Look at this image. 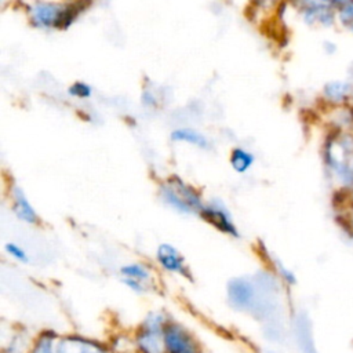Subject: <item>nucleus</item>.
Here are the masks:
<instances>
[{
    "label": "nucleus",
    "instance_id": "0eeeda50",
    "mask_svg": "<svg viewBox=\"0 0 353 353\" xmlns=\"http://www.w3.org/2000/svg\"><path fill=\"white\" fill-rule=\"evenodd\" d=\"M165 353H201L192 334L175 321H168L164 330Z\"/></svg>",
    "mask_w": 353,
    "mask_h": 353
},
{
    "label": "nucleus",
    "instance_id": "2eb2a0df",
    "mask_svg": "<svg viewBox=\"0 0 353 353\" xmlns=\"http://www.w3.org/2000/svg\"><path fill=\"white\" fill-rule=\"evenodd\" d=\"M336 26L353 37V0H346L338 6Z\"/></svg>",
    "mask_w": 353,
    "mask_h": 353
},
{
    "label": "nucleus",
    "instance_id": "f8f14e48",
    "mask_svg": "<svg viewBox=\"0 0 353 353\" xmlns=\"http://www.w3.org/2000/svg\"><path fill=\"white\" fill-rule=\"evenodd\" d=\"M12 197H14V212H15V215L26 223H30V225L36 223L37 222V214H36L34 208L30 205V203L26 199V196L23 194V192L19 188H14Z\"/></svg>",
    "mask_w": 353,
    "mask_h": 353
},
{
    "label": "nucleus",
    "instance_id": "393cba45",
    "mask_svg": "<svg viewBox=\"0 0 353 353\" xmlns=\"http://www.w3.org/2000/svg\"><path fill=\"white\" fill-rule=\"evenodd\" d=\"M263 353H279V352H272V350H265Z\"/></svg>",
    "mask_w": 353,
    "mask_h": 353
},
{
    "label": "nucleus",
    "instance_id": "f3484780",
    "mask_svg": "<svg viewBox=\"0 0 353 353\" xmlns=\"http://www.w3.org/2000/svg\"><path fill=\"white\" fill-rule=\"evenodd\" d=\"M336 218L346 237L353 243V207L338 210Z\"/></svg>",
    "mask_w": 353,
    "mask_h": 353
},
{
    "label": "nucleus",
    "instance_id": "412c9836",
    "mask_svg": "<svg viewBox=\"0 0 353 353\" xmlns=\"http://www.w3.org/2000/svg\"><path fill=\"white\" fill-rule=\"evenodd\" d=\"M334 207H335V211L343 210V208H347V207H353V186L342 200L334 201Z\"/></svg>",
    "mask_w": 353,
    "mask_h": 353
},
{
    "label": "nucleus",
    "instance_id": "aec40b11",
    "mask_svg": "<svg viewBox=\"0 0 353 353\" xmlns=\"http://www.w3.org/2000/svg\"><path fill=\"white\" fill-rule=\"evenodd\" d=\"M70 95L77 97V98H88L91 95V87L85 83H74L70 88H69Z\"/></svg>",
    "mask_w": 353,
    "mask_h": 353
},
{
    "label": "nucleus",
    "instance_id": "6ab92c4d",
    "mask_svg": "<svg viewBox=\"0 0 353 353\" xmlns=\"http://www.w3.org/2000/svg\"><path fill=\"white\" fill-rule=\"evenodd\" d=\"M4 250H6V252H7L11 258H14V259L18 261V262H21V263H28V262H29V255H28V252H26L25 248L21 247L19 244H17V243H7V244L4 245Z\"/></svg>",
    "mask_w": 353,
    "mask_h": 353
},
{
    "label": "nucleus",
    "instance_id": "f257e3e1",
    "mask_svg": "<svg viewBox=\"0 0 353 353\" xmlns=\"http://www.w3.org/2000/svg\"><path fill=\"white\" fill-rule=\"evenodd\" d=\"M321 163L334 201L342 200L353 186V134L327 130L321 142Z\"/></svg>",
    "mask_w": 353,
    "mask_h": 353
},
{
    "label": "nucleus",
    "instance_id": "423d86ee",
    "mask_svg": "<svg viewBox=\"0 0 353 353\" xmlns=\"http://www.w3.org/2000/svg\"><path fill=\"white\" fill-rule=\"evenodd\" d=\"M320 98L325 110L353 105V87L346 77L331 79L323 84Z\"/></svg>",
    "mask_w": 353,
    "mask_h": 353
},
{
    "label": "nucleus",
    "instance_id": "4be33fe9",
    "mask_svg": "<svg viewBox=\"0 0 353 353\" xmlns=\"http://www.w3.org/2000/svg\"><path fill=\"white\" fill-rule=\"evenodd\" d=\"M323 50H324V52L327 55H334V54L338 52V44L335 41H332V40H325L323 43Z\"/></svg>",
    "mask_w": 353,
    "mask_h": 353
},
{
    "label": "nucleus",
    "instance_id": "ddd939ff",
    "mask_svg": "<svg viewBox=\"0 0 353 353\" xmlns=\"http://www.w3.org/2000/svg\"><path fill=\"white\" fill-rule=\"evenodd\" d=\"M58 335L51 331H43L32 343L30 346V353H58L57 352V345H58Z\"/></svg>",
    "mask_w": 353,
    "mask_h": 353
},
{
    "label": "nucleus",
    "instance_id": "6e6552de",
    "mask_svg": "<svg viewBox=\"0 0 353 353\" xmlns=\"http://www.w3.org/2000/svg\"><path fill=\"white\" fill-rule=\"evenodd\" d=\"M121 283L137 294H143L152 287V272L146 263L131 262L120 268Z\"/></svg>",
    "mask_w": 353,
    "mask_h": 353
},
{
    "label": "nucleus",
    "instance_id": "a211bd4d",
    "mask_svg": "<svg viewBox=\"0 0 353 353\" xmlns=\"http://www.w3.org/2000/svg\"><path fill=\"white\" fill-rule=\"evenodd\" d=\"M273 268H274V274L287 285H294L296 283V277L292 270H290L287 266H284L283 262L279 259H273Z\"/></svg>",
    "mask_w": 353,
    "mask_h": 353
},
{
    "label": "nucleus",
    "instance_id": "9b49d317",
    "mask_svg": "<svg viewBox=\"0 0 353 353\" xmlns=\"http://www.w3.org/2000/svg\"><path fill=\"white\" fill-rule=\"evenodd\" d=\"M58 353H109V350L99 342L87 339L79 335L62 336L57 345Z\"/></svg>",
    "mask_w": 353,
    "mask_h": 353
},
{
    "label": "nucleus",
    "instance_id": "20e7f679",
    "mask_svg": "<svg viewBox=\"0 0 353 353\" xmlns=\"http://www.w3.org/2000/svg\"><path fill=\"white\" fill-rule=\"evenodd\" d=\"M163 201L181 214L200 215L204 205L200 196L181 179L168 181L160 190Z\"/></svg>",
    "mask_w": 353,
    "mask_h": 353
},
{
    "label": "nucleus",
    "instance_id": "4468645a",
    "mask_svg": "<svg viewBox=\"0 0 353 353\" xmlns=\"http://www.w3.org/2000/svg\"><path fill=\"white\" fill-rule=\"evenodd\" d=\"M172 141H181V142H188L194 146H199L201 149H208L210 142L208 139L199 131L193 128H178L171 134Z\"/></svg>",
    "mask_w": 353,
    "mask_h": 353
},
{
    "label": "nucleus",
    "instance_id": "9d476101",
    "mask_svg": "<svg viewBox=\"0 0 353 353\" xmlns=\"http://www.w3.org/2000/svg\"><path fill=\"white\" fill-rule=\"evenodd\" d=\"M156 259H157V263L164 270L174 273V274H179L185 279L190 277L185 258L174 245H171L168 243L160 244L156 250Z\"/></svg>",
    "mask_w": 353,
    "mask_h": 353
},
{
    "label": "nucleus",
    "instance_id": "39448f33",
    "mask_svg": "<svg viewBox=\"0 0 353 353\" xmlns=\"http://www.w3.org/2000/svg\"><path fill=\"white\" fill-rule=\"evenodd\" d=\"M77 11L72 6L52 3H34L30 7L32 22L39 28H66L74 19Z\"/></svg>",
    "mask_w": 353,
    "mask_h": 353
},
{
    "label": "nucleus",
    "instance_id": "5701e85b",
    "mask_svg": "<svg viewBox=\"0 0 353 353\" xmlns=\"http://www.w3.org/2000/svg\"><path fill=\"white\" fill-rule=\"evenodd\" d=\"M345 77L350 81V84H352V87H353V61L349 63L347 70H346V76H345Z\"/></svg>",
    "mask_w": 353,
    "mask_h": 353
},
{
    "label": "nucleus",
    "instance_id": "f03ea898",
    "mask_svg": "<svg viewBox=\"0 0 353 353\" xmlns=\"http://www.w3.org/2000/svg\"><path fill=\"white\" fill-rule=\"evenodd\" d=\"M170 320L163 312H150L135 334V347L139 353H165L164 330Z\"/></svg>",
    "mask_w": 353,
    "mask_h": 353
},
{
    "label": "nucleus",
    "instance_id": "dca6fc26",
    "mask_svg": "<svg viewBox=\"0 0 353 353\" xmlns=\"http://www.w3.org/2000/svg\"><path fill=\"white\" fill-rule=\"evenodd\" d=\"M254 163L251 153L241 148H236L230 154V164L237 172H245Z\"/></svg>",
    "mask_w": 353,
    "mask_h": 353
},
{
    "label": "nucleus",
    "instance_id": "a878e982",
    "mask_svg": "<svg viewBox=\"0 0 353 353\" xmlns=\"http://www.w3.org/2000/svg\"><path fill=\"white\" fill-rule=\"evenodd\" d=\"M352 134H353V131H352Z\"/></svg>",
    "mask_w": 353,
    "mask_h": 353
},
{
    "label": "nucleus",
    "instance_id": "b1692460",
    "mask_svg": "<svg viewBox=\"0 0 353 353\" xmlns=\"http://www.w3.org/2000/svg\"><path fill=\"white\" fill-rule=\"evenodd\" d=\"M332 1H334L336 6H339V4H342V3H343V1H346V0H332Z\"/></svg>",
    "mask_w": 353,
    "mask_h": 353
},
{
    "label": "nucleus",
    "instance_id": "1a4fd4ad",
    "mask_svg": "<svg viewBox=\"0 0 353 353\" xmlns=\"http://www.w3.org/2000/svg\"><path fill=\"white\" fill-rule=\"evenodd\" d=\"M200 215L222 233L239 237V230L233 222L229 210L219 200H212L205 204Z\"/></svg>",
    "mask_w": 353,
    "mask_h": 353
},
{
    "label": "nucleus",
    "instance_id": "7ed1b4c3",
    "mask_svg": "<svg viewBox=\"0 0 353 353\" xmlns=\"http://www.w3.org/2000/svg\"><path fill=\"white\" fill-rule=\"evenodd\" d=\"M299 19L309 28L330 29L336 26V8L332 0H291Z\"/></svg>",
    "mask_w": 353,
    "mask_h": 353
}]
</instances>
